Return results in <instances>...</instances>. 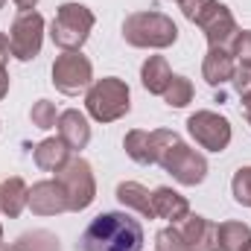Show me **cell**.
Returning <instances> with one entry per match:
<instances>
[{
  "label": "cell",
  "mask_w": 251,
  "mask_h": 251,
  "mask_svg": "<svg viewBox=\"0 0 251 251\" xmlns=\"http://www.w3.org/2000/svg\"><path fill=\"white\" fill-rule=\"evenodd\" d=\"M187 131L190 137L207 149V152H225L231 146V137H234V128H231V120L216 114V111H196L187 117Z\"/></svg>",
  "instance_id": "9"
},
{
  "label": "cell",
  "mask_w": 251,
  "mask_h": 251,
  "mask_svg": "<svg viewBox=\"0 0 251 251\" xmlns=\"http://www.w3.org/2000/svg\"><path fill=\"white\" fill-rule=\"evenodd\" d=\"M9 70H6V62H0V100H6V94H9Z\"/></svg>",
  "instance_id": "29"
},
{
  "label": "cell",
  "mask_w": 251,
  "mask_h": 251,
  "mask_svg": "<svg viewBox=\"0 0 251 251\" xmlns=\"http://www.w3.org/2000/svg\"><path fill=\"white\" fill-rule=\"evenodd\" d=\"M176 73L170 70V62L164 59V56H149L143 67H140V82H143V88L149 91V94H155V97H164V91H167V85H170V79H173Z\"/></svg>",
  "instance_id": "19"
},
{
  "label": "cell",
  "mask_w": 251,
  "mask_h": 251,
  "mask_svg": "<svg viewBox=\"0 0 251 251\" xmlns=\"http://www.w3.org/2000/svg\"><path fill=\"white\" fill-rule=\"evenodd\" d=\"M9 56H12V47H9V35L0 32V62L9 64Z\"/></svg>",
  "instance_id": "30"
},
{
  "label": "cell",
  "mask_w": 251,
  "mask_h": 251,
  "mask_svg": "<svg viewBox=\"0 0 251 251\" xmlns=\"http://www.w3.org/2000/svg\"><path fill=\"white\" fill-rule=\"evenodd\" d=\"M123 149L126 155L134 161V164H143V167H155V155H152V134L143 131V128H131L123 137Z\"/></svg>",
  "instance_id": "20"
},
{
  "label": "cell",
  "mask_w": 251,
  "mask_h": 251,
  "mask_svg": "<svg viewBox=\"0 0 251 251\" xmlns=\"http://www.w3.org/2000/svg\"><path fill=\"white\" fill-rule=\"evenodd\" d=\"M94 82V64L82 50H64L53 62V85L67 97H76L88 91Z\"/></svg>",
  "instance_id": "8"
},
{
  "label": "cell",
  "mask_w": 251,
  "mask_h": 251,
  "mask_svg": "<svg viewBox=\"0 0 251 251\" xmlns=\"http://www.w3.org/2000/svg\"><path fill=\"white\" fill-rule=\"evenodd\" d=\"M152 207L158 219H167L170 225H181L190 216V201L173 187H158L152 190Z\"/></svg>",
  "instance_id": "14"
},
{
  "label": "cell",
  "mask_w": 251,
  "mask_h": 251,
  "mask_svg": "<svg viewBox=\"0 0 251 251\" xmlns=\"http://www.w3.org/2000/svg\"><path fill=\"white\" fill-rule=\"evenodd\" d=\"M155 249L158 251H190L184 237H181V231H178V225H170V228L158 231L155 234Z\"/></svg>",
  "instance_id": "26"
},
{
  "label": "cell",
  "mask_w": 251,
  "mask_h": 251,
  "mask_svg": "<svg viewBox=\"0 0 251 251\" xmlns=\"http://www.w3.org/2000/svg\"><path fill=\"white\" fill-rule=\"evenodd\" d=\"M231 193H234V201L251 207V167H240L231 178Z\"/></svg>",
  "instance_id": "25"
},
{
  "label": "cell",
  "mask_w": 251,
  "mask_h": 251,
  "mask_svg": "<svg viewBox=\"0 0 251 251\" xmlns=\"http://www.w3.org/2000/svg\"><path fill=\"white\" fill-rule=\"evenodd\" d=\"M193 82H190L187 76H173L170 79V85H167V91H164V102L170 105V108H187L190 102H193Z\"/></svg>",
  "instance_id": "23"
},
{
  "label": "cell",
  "mask_w": 251,
  "mask_h": 251,
  "mask_svg": "<svg viewBox=\"0 0 251 251\" xmlns=\"http://www.w3.org/2000/svg\"><path fill=\"white\" fill-rule=\"evenodd\" d=\"M32 161L44 173H59L64 164L70 161V149H67V143H64L62 137H44L32 149Z\"/></svg>",
  "instance_id": "16"
},
{
  "label": "cell",
  "mask_w": 251,
  "mask_h": 251,
  "mask_svg": "<svg viewBox=\"0 0 251 251\" xmlns=\"http://www.w3.org/2000/svg\"><path fill=\"white\" fill-rule=\"evenodd\" d=\"M234 88H237V94H246L251 91V67H237V73H234Z\"/></svg>",
  "instance_id": "28"
},
{
  "label": "cell",
  "mask_w": 251,
  "mask_h": 251,
  "mask_svg": "<svg viewBox=\"0 0 251 251\" xmlns=\"http://www.w3.org/2000/svg\"><path fill=\"white\" fill-rule=\"evenodd\" d=\"M237 62L231 56V50H219V47H207V56L201 62V76L210 88H222L234 79Z\"/></svg>",
  "instance_id": "15"
},
{
  "label": "cell",
  "mask_w": 251,
  "mask_h": 251,
  "mask_svg": "<svg viewBox=\"0 0 251 251\" xmlns=\"http://www.w3.org/2000/svg\"><path fill=\"white\" fill-rule=\"evenodd\" d=\"M3 3H6V0H0V9H3Z\"/></svg>",
  "instance_id": "35"
},
{
  "label": "cell",
  "mask_w": 251,
  "mask_h": 251,
  "mask_svg": "<svg viewBox=\"0 0 251 251\" xmlns=\"http://www.w3.org/2000/svg\"><path fill=\"white\" fill-rule=\"evenodd\" d=\"M240 97H243V111H246V120H249V126H251V91L240 94Z\"/></svg>",
  "instance_id": "32"
},
{
  "label": "cell",
  "mask_w": 251,
  "mask_h": 251,
  "mask_svg": "<svg viewBox=\"0 0 251 251\" xmlns=\"http://www.w3.org/2000/svg\"><path fill=\"white\" fill-rule=\"evenodd\" d=\"M24 207H29V187L21 176H12L6 181H0V213H6L9 219H18L24 213Z\"/></svg>",
  "instance_id": "17"
},
{
  "label": "cell",
  "mask_w": 251,
  "mask_h": 251,
  "mask_svg": "<svg viewBox=\"0 0 251 251\" xmlns=\"http://www.w3.org/2000/svg\"><path fill=\"white\" fill-rule=\"evenodd\" d=\"M15 251H62V243L53 231H26L18 237Z\"/></svg>",
  "instance_id": "22"
},
{
  "label": "cell",
  "mask_w": 251,
  "mask_h": 251,
  "mask_svg": "<svg viewBox=\"0 0 251 251\" xmlns=\"http://www.w3.org/2000/svg\"><path fill=\"white\" fill-rule=\"evenodd\" d=\"M181 237L190 251H219V225L210 222L207 216H193L181 222Z\"/></svg>",
  "instance_id": "12"
},
{
  "label": "cell",
  "mask_w": 251,
  "mask_h": 251,
  "mask_svg": "<svg viewBox=\"0 0 251 251\" xmlns=\"http://www.w3.org/2000/svg\"><path fill=\"white\" fill-rule=\"evenodd\" d=\"M15 6H18V12H35V6H38V0H12Z\"/></svg>",
  "instance_id": "31"
},
{
  "label": "cell",
  "mask_w": 251,
  "mask_h": 251,
  "mask_svg": "<svg viewBox=\"0 0 251 251\" xmlns=\"http://www.w3.org/2000/svg\"><path fill=\"white\" fill-rule=\"evenodd\" d=\"M251 246V228L246 222H219V251H246Z\"/></svg>",
  "instance_id": "21"
},
{
  "label": "cell",
  "mask_w": 251,
  "mask_h": 251,
  "mask_svg": "<svg viewBox=\"0 0 251 251\" xmlns=\"http://www.w3.org/2000/svg\"><path fill=\"white\" fill-rule=\"evenodd\" d=\"M29 120L35 128H53V126L59 123V111H56V105L50 102V100H38L32 108H29Z\"/></svg>",
  "instance_id": "24"
},
{
  "label": "cell",
  "mask_w": 251,
  "mask_h": 251,
  "mask_svg": "<svg viewBox=\"0 0 251 251\" xmlns=\"http://www.w3.org/2000/svg\"><path fill=\"white\" fill-rule=\"evenodd\" d=\"M44 44V18L38 12H21L9 26V47L18 62H32Z\"/></svg>",
  "instance_id": "10"
},
{
  "label": "cell",
  "mask_w": 251,
  "mask_h": 251,
  "mask_svg": "<svg viewBox=\"0 0 251 251\" xmlns=\"http://www.w3.org/2000/svg\"><path fill=\"white\" fill-rule=\"evenodd\" d=\"M123 41L137 50H167L178 41V26L164 12H134L123 21Z\"/></svg>",
  "instance_id": "4"
},
{
  "label": "cell",
  "mask_w": 251,
  "mask_h": 251,
  "mask_svg": "<svg viewBox=\"0 0 251 251\" xmlns=\"http://www.w3.org/2000/svg\"><path fill=\"white\" fill-rule=\"evenodd\" d=\"M0 251H15V246H6V243H0Z\"/></svg>",
  "instance_id": "33"
},
{
  "label": "cell",
  "mask_w": 251,
  "mask_h": 251,
  "mask_svg": "<svg viewBox=\"0 0 251 251\" xmlns=\"http://www.w3.org/2000/svg\"><path fill=\"white\" fill-rule=\"evenodd\" d=\"M56 128H59V137L67 143L70 152H82V149L91 143V123H88V117H85L79 108L62 111Z\"/></svg>",
  "instance_id": "13"
},
{
  "label": "cell",
  "mask_w": 251,
  "mask_h": 251,
  "mask_svg": "<svg viewBox=\"0 0 251 251\" xmlns=\"http://www.w3.org/2000/svg\"><path fill=\"white\" fill-rule=\"evenodd\" d=\"M29 210L35 216H59L64 210H70L67 193L59 184V178H44L29 187Z\"/></svg>",
  "instance_id": "11"
},
{
  "label": "cell",
  "mask_w": 251,
  "mask_h": 251,
  "mask_svg": "<svg viewBox=\"0 0 251 251\" xmlns=\"http://www.w3.org/2000/svg\"><path fill=\"white\" fill-rule=\"evenodd\" d=\"M56 178H59V184L67 193V204H70L73 213H79V210L94 204V199H97V178H94V170H91V164L85 158H79V155L70 158L56 173Z\"/></svg>",
  "instance_id": "7"
},
{
  "label": "cell",
  "mask_w": 251,
  "mask_h": 251,
  "mask_svg": "<svg viewBox=\"0 0 251 251\" xmlns=\"http://www.w3.org/2000/svg\"><path fill=\"white\" fill-rule=\"evenodd\" d=\"M117 201L123 204L126 210L140 213L143 219H158L155 207H152V193L143 184H137V181H120L117 184Z\"/></svg>",
  "instance_id": "18"
},
{
  "label": "cell",
  "mask_w": 251,
  "mask_h": 251,
  "mask_svg": "<svg viewBox=\"0 0 251 251\" xmlns=\"http://www.w3.org/2000/svg\"><path fill=\"white\" fill-rule=\"evenodd\" d=\"M178 6L190 24H196L204 32L207 47H219V50L234 47L240 26L225 3H219V0H178Z\"/></svg>",
  "instance_id": "3"
},
{
  "label": "cell",
  "mask_w": 251,
  "mask_h": 251,
  "mask_svg": "<svg viewBox=\"0 0 251 251\" xmlns=\"http://www.w3.org/2000/svg\"><path fill=\"white\" fill-rule=\"evenodd\" d=\"M176 3H178V0H176Z\"/></svg>",
  "instance_id": "37"
},
{
  "label": "cell",
  "mask_w": 251,
  "mask_h": 251,
  "mask_svg": "<svg viewBox=\"0 0 251 251\" xmlns=\"http://www.w3.org/2000/svg\"><path fill=\"white\" fill-rule=\"evenodd\" d=\"M152 134V155H155V167L167 170L178 184L184 187H199L207 178V158L201 152H196L181 140L178 131L170 128H155Z\"/></svg>",
  "instance_id": "1"
},
{
  "label": "cell",
  "mask_w": 251,
  "mask_h": 251,
  "mask_svg": "<svg viewBox=\"0 0 251 251\" xmlns=\"http://www.w3.org/2000/svg\"><path fill=\"white\" fill-rule=\"evenodd\" d=\"M246 251H251V246H249V249H246Z\"/></svg>",
  "instance_id": "36"
},
{
  "label": "cell",
  "mask_w": 251,
  "mask_h": 251,
  "mask_svg": "<svg viewBox=\"0 0 251 251\" xmlns=\"http://www.w3.org/2000/svg\"><path fill=\"white\" fill-rule=\"evenodd\" d=\"M85 111L97 123H114L131 111V91L123 79L117 76H102L94 79L91 88L85 91Z\"/></svg>",
  "instance_id": "5"
},
{
  "label": "cell",
  "mask_w": 251,
  "mask_h": 251,
  "mask_svg": "<svg viewBox=\"0 0 251 251\" xmlns=\"http://www.w3.org/2000/svg\"><path fill=\"white\" fill-rule=\"evenodd\" d=\"M0 243H3V225H0Z\"/></svg>",
  "instance_id": "34"
},
{
  "label": "cell",
  "mask_w": 251,
  "mask_h": 251,
  "mask_svg": "<svg viewBox=\"0 0 251 251\" xmlns=\"http://www.w3.org/2000/svg\"><path fill=\"white\" fill-rule=\"evenodd\" d=\"M76 246L79 251H143V225L126 210H108L91 219Z\"/></svg>",
  "instance_id": "2"
},
{
  "label": "cell",
  "mask_w": 251,
  "mask_h": 251,
  "mask_svg": "<svg viewBox=\"0 0 251 251\" xmlns=\"http://www.w3.org/2000/svg\"><path fill=\"white\" fill-rule=\"evenodd\" d=\"M231 56L237 67H251V29H240L234 47H231Z\"/></svg>",
  "instance_id": "27"
},
{
  "label": "cell",
  "mask_w": 251,
  "mask_h": 251,
  "mask_svg": "<svg viewBox=\"0 0 251 251\" xmlns=\"http://www.w3.org/2000/svg\"><path fill=\"white\" fill-rule=\"evenodd\" d=\"M94 24H97V18L85 3H62L56 9L53 24H50V38L62 53L64 50H82Z\"/></svg>",
  "instance_id": "6"
}]
</instances>
